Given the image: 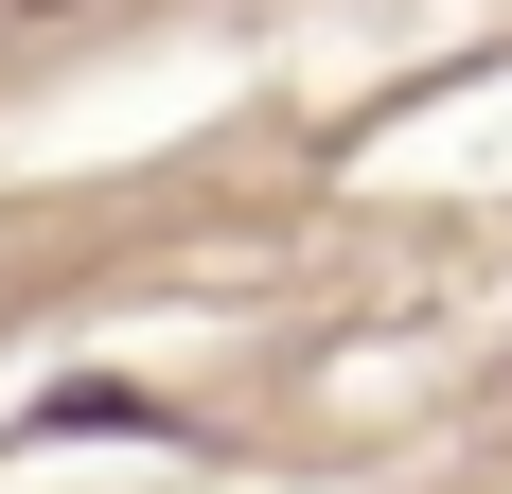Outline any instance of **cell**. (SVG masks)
I'll use <instances>...</instances> for the list:
<instances>
[{"instance_id":"cell-1","label":"cell","mask_w":512,"mask_h":494,"mask_svg":"<svg viewBox=\"0 0 512 494\" xmlns=\"http://www.w3.org/2000/svg\"><path fill=\"white\" fill-rule=\"evenodd\" d=\"M36 18H53V0H36Z\"/></svg>"}]
</instances>
